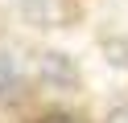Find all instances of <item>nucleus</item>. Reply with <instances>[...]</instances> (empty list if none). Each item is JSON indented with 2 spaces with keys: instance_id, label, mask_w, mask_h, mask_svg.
Segmentation results:
<instances>
[{
  "instance_id": "f257e3e1",
  "label": "nucleus",
  "mask_w": 128,
  "mask_h": 123,
  "mask_svg": "<svg viewBox=\"0 0 128 123\" xmlns=\"http://www.w3.org/2000/svg\"><path fill=\"white\" fill-rule=\"evenodd\" d=\"M42 78L50 86H74V66L66 53H46L42 57Z\"/></svg>"
},
{
  "instance_id": "f03ea898",
  "label": "nucleus",
  "mask_w": 128,
  "mask_h": 123,
  "mask_svg": "<svg viewBox=\"0 0 128 123\" xmlns=\"http://www.w3.org/2000/svg\"><path fill=\"white\" fill-rule=\"evenodd\" d=\"M21 86H25V78H21V66L12 62L8 53H0V103H12V98L21 94Z\"/></svg>"
},
{
  "instance_id": "7ed1b4c3",
  "label": "nucleus",
  "mask_w": 128,
  "mask_h": 123,
  "mask_svg": "<svg viewBox=\"0 0 128 123\" xmlns=\"http://www.w3.org/2000/svg\"><path fill=\"white\" fill-rule=\"evenodd\" d=\"M37 123H78L74 115H66V111H50V115H42Z\"/></svg>"
},
{
  "instance_id": "20e7f679",
  "label": "nucleus",
  "mask_w": 128,
  "mask_h": 123,
  "mask_svg": "<svg viewBox=\"0 0 128 123\" xmlns=\"http://www.w3.org/2000/svg\"><path fill=\"white\" fill-rule=\"evenodd\" d=\"M108 123H128V107H120V111H112V119Z\"/></svg>"
}]
</instances>
